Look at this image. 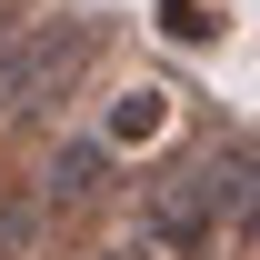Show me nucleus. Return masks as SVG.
Masks as SVG:
<instances>
[{"instance_id": "1", "label": "nucleus", "mask_w": 260, "mask_h": 260, "mask_svg": "<svg viewBox=\"0 0 260 260\" xmlns=\"http://www.w3.org/2000/svg\"><path fill=\"white\" fill-rule=\"evenodd\" d=\"M100 60V30L90 20H20L10 30V50H0V130H50L70 110V90L90 80Z\"/></svg>"}, {"instance_id": "2", "label": "nucleus", "mask_w": 260, "mask_h": 260, "mask_svg": "<svg viewBox=\"0 0 260 260\" xmlns=\"http://www.w3.org/2000/svg\"><path fill=\"white\" fill-rule=\"evenodd\" d=\"M140 250L150 260H220V210H210V190H200L190 160L140 190Z\"/></svg>"}, {"instance_id": "3", "label": "nucleus", "mask_w": 260, "mask_h": 260, "mask_svg": "<svg viewBox=\"0 0 260 260\" xmlns=\"http://www.w3.org/2000/svg\"><path fill=\"white\" fill-rule=\"evenodd\" d=\"M110 140H70V150H50V170H40V210L50 220H80V210H100V180H110Z\"/></svg>"}, {"instance_id": "4", "label": "nucleus", "mask_w": 260, "mask_h": 260, "mask_svg": "<svg viewBox=\"0 0 260 260\" xmlns=\"http://www.w3.org/2000/svg\"><path fill=\"white\" fill-rule=\"evenodd\" d=\"M170 110H180V100H170L160 80H130V90L110 100V130H100V140H110V150H150V140L170 130Z\"/></svg>"}, {"instance_id": "5", "label": "nucleus", "mask_w": 260, "mask_h": 260, "mask_svg": "<svg viewBox=\"0 0 260 260\" xmlns=\"http://www.w3.org/2000/svg\"><path fill=\"white\" fill-rule=\"evenodd\" d=\"M160 40L200 50V40H220V10H210V0H160Z\"/></svg>"}, {"instance_id": "6", "label": "nucleus", "mask_w": 260, "mask_h": 260, "mask_svg": "<svg viewBox=\"0 0 260 260\" xmlns=\"http://www.w3.org/2000/svg\"><path fill=\"white\" fill-rule=\"evenodd\" d=\"M30 220H40L30 200H10V190H0V260H20V250H30Z\"/></svg>"}, {"instance_id": "7", "label": "nucleus", "mask_w": 260, "mask_h": 260, "mask_svg": "<svg viewBox=\"0 0 260 260\" xmlns=\"http://www.w3.org/2000/svg\"><path fill=\"white\" fill-rule=\"evenodd\" d=\"M10 30H20V0H0V50H10Z\"/></svg>"}, {"instance_id": "8", "label": "nucleus", "mask_w": 260, "mask_h": 260, "mask_svg": "<svg viewBox=\"0 0 260 260\" xmlns=\"http://www.w3.org/2000/svg\"><path fill=\"white\" fill-rule=\"evenodd\" d=\"M70 260H150V250H70Z\"/></svg>"}]
</instances>
